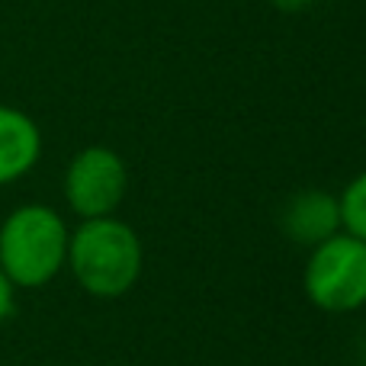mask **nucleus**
Listing matches in <instances>:
<instances>
[{"label":"nucleus","instance_id":"obj_8","mask_svg":"<svg viewBox=\"0 0 366 366\" xmlns=\"http://www.w3.org/2000/svg\"><path fill=\"white\" fill-rule=\"evenodd\" d=\"M13 296H16V290H13V283L4 277V270H0V325L10 318V312H13Z\"/></svg>","mask_w":366,"mask_h":366},{"label":"nucleus","instance_id":"obj_5","mask_svg":"<svg viewBox=\"0 0 366 366\" xmlns=\"http://www.w3.org/2000/svg\"><path fill=\"white\" fill-rule=\"evenodd\" d=\"M280 225H283L286 238L296 241V244H305L312 251L315 244H322L331 234L341 232L337 196L325 193V189H302L286 202Z\"/></svg>","mask_w":366,"mask_h":366},{"label":"nucleus","instance_id":"obj_2","mask_svg":"<svg viewBox=\"0 0 366 366\" xmlns=\"http://www.w3.org/2000/svg\"><path fill=\"white\" fill-rule=\"evenodd\" d=\"M71 228L45 202H23L0 222V270L13 290H39L68 264Z\"/></svg>","mask_w":366,"mask_h":366},{"label":"nucleus","instance_id":"obj_9","mask_svg":"<svg viewBox=\"0 0 366 366\" xmlns=\"http://www.w3.org/2000/svg\"><path fill=\"white\" fill-rule=\"evenodd\" d=\"M270 4L283 13H299V10H305V6H312L315 0H270Z\"/></svg>","mask_w":366,"mask_h":366},{"label":"nucleus","instance_id":"obj_4","mask_svg":"<svg viewBox=\"0 0 366 366\" xmlns=\"http://www.w3.org/2000/svg\"><path fill=\"white\" fill-rule=\"evenodd\" d=\"M64 202L81 219H103L122 206L129 189L126 161L107 145H90L71 158L64 171Z\"/></svg>","mask_w":366,"mask_h":366},{"label":"nucleus","instance_id":"obj_10","mask_svg":"<svg viewBox=\"0 0 366 366\" xmlns=\"http://www.w3.org/2000/svg\"><path fill=\"white\" fill-rule=\"evenodd\" d=\"M363 354H366V344H363Z\"/></svg>","mask_w":366,"mask_h":366},{"label":"nucleus","instance_id":"obj_7","mask_svg":"<svg viewBox=\"0 0 366 366\" xmlns=\"http://www.w3.org/2000/svg\"><path fill=\"white\" fill-rule=\"evenodd\" d=\"M341 209V232L366 241V171H360L337 196Z\"/></svg>","mask_w":366,"mask_h":366},{"label":"nucleus","instance_id":"obj_6","mask_svg":"<svg viewBox=\"0 0 366 366\" xmlns=\"http://www.w3.org/2000/svg\"><path fill=\"white\" fill-rule=\"evenodd\" d=\"M42 158V132L23 109L0 103V187L23 180Z\"/></svg>","mask_w":366,"mask_h":366},{"label":"nucleus","instance_id":"obj_3","mask_svg":"<svg viewBox=\"0 0 366 366\" xmlns=\"http://www.w3.org/2000/svg\"><path fill=\"white\" fill-rule=\"evenodd\" d=\"M305 296L315 309L341 315L366 305V241L347 232L312 247L302 273Z\"/></svg>","mask_w":366,"mask_h":366},{"label":"nucleus","instance_id":"obj_1","mask_svg":"<svg viewBox=\"0 0 366 366\" xmlns=\"http://www.w3.org/2000/svg\"><path fill=\"white\" fill-rule=\"evenodd\" d=\"M142 238L116 215L81 219L68 241V270L94 299H119L142 277Z\"/></svg>","mask_w":366,"mask_h":366}]
</instances>
